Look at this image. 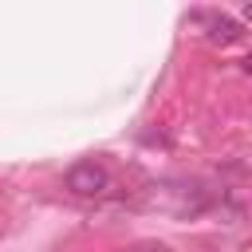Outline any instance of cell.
Listing matches in <instances>:
<instances>
[{
    "label": "cell",
    "instance_id": "obj_1",
    "mask_svg": "<svg viewBox=\"0 0 252 252\" xmlns=\"http://www.w3.org/2000/svg\"><path fill=\"white\" fill-rule=\"evenodd\" d=\"M67 189L75 197H98V193L110 189V173L98 161H79V165L67 169Z\"/></svg>",
    "mask_w": 252,
    "mask_h": 252
},
{
    "label": "cell",
    "instance_id": "obj_2",
    "mask_svg": "<svg viewBox=\"0 0 252 252\" xmlns=\"http://www.w3.org/2000/svg\"><path fill=\"white\" fill-rule=\"evenodd\" d=\"M193 20L209 28L205 35H209L213 43H236V39L244 35V28H240L236 20H228V16H209V12H201V16H193Z\"/></svg>",
    "mask_w": 252,
    "mask_h": 252
},
{
    "label": "cell",
    "instance_id": "obj_3",
    "mask_svg": "<svg viewBox=\"0 0 252 252\" xmlns=\"http://www.w3.org/2000/svg\"><path fill=\"white\" fill-rule=\"evenodd\" d=\"M134 252H161V248H150V244H146V248H134Z\"/></svg>",
    "mask_w": 252,
    "mask_h": 252
}]
</instances>
